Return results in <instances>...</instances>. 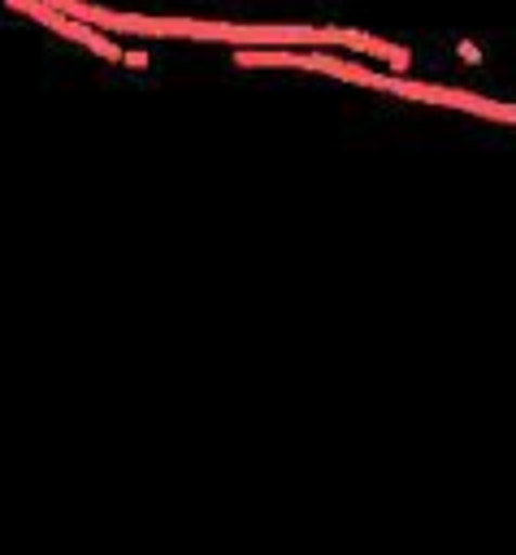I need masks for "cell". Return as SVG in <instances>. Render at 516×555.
<instances>
[{
	"label": "cell",
	"instance_id": "cell-4",
	"mask_svg": "<svg viewBox=\"0 0 516 555\" xmlns=\"http://www.w3.org/2000/svg\"><path fill=\"white\" fill-rule=\"evenodd\" d=\"M460 56H464L468 65H477V61H481V52H477V43H468V39H460Z\"/></svg>",
	"mask_w": 516,
	"mask_h": 555
},
{
	"label": "cell",
	"instance_id": "cell-5",
	"mask_svg": "<svg viewBox=\"0 0 516 555\" xmlns=\"http://www.w3.org/2000/svg\"><path fill=\"white\" fill-rule=\"evenodd\" d=\"M121 61H126V65H134V69H143V65H147V52H126Z\"/></svg>",
	"mask_w": 516,
	"mask_h": 555
},
{
	"label": "cell",
	"instance_id": "cell-1",
	"mask_svg": "<svg viewBox=\"0 0 516 555\" xmlns=\"http://www.w3.org/2000/svg\"><path fill=\"white\" fill-rule=\"evenodd\" d=\"M373 91H390V95H403V100H421V104H447V108H464L473 117H490V121H503V126H516V104H499V100H486V95H473V91H455V87H438V82H408L399 74H369Z\"/></svg>",
	"mask_w": 516,
	"mask_h": 555
},
{
	"label": "cell",
	"instance_id": "cell-2",
	"mask_svg": "<svg viewBox=\"0 0 516 555\" xmlns=\"http://www.w3.org/2000/svg\"><path fill=\"white\" fill-rule=\"evenodd\" d=\"M4 4H9V9H17V13H26V17H35L39 26H48V30L65 35V39H74V43L91 48V52H95V56H104V61H121V56H126L108 35H100V30H91V26L74 22V17H65L61 9H52V4H43V0H4Z\"/></svg>",
	"mask_w": 516,
	"mask_h": 555
},
{
	"label": "cell",
	"instance_id": "cell-3",
	"mask_svg": "<svg viewBox=\"0 0 516 555\" xmlns=\"http://www.w3.org/2000/svg\"><path fill=\"white\" fill-rule=\"evenodd\" d=\"M330 43L347 48V52H364V56H377L382 65H390L395 74H403L412 65V52L403 43H390V39H377V35H364V30H347V26H330Z\"/></svg>",
	"mask_w": 516,
	"mask_h": 555
}]
</instances>
